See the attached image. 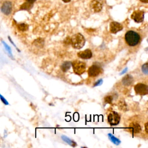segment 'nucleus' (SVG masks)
<instances>
[{"label":"nucleus","instance_id":"14","mask_svg":"<svg viewBox=\"0 0 148 148\" xmlns=\"http://www.w3.org/2000/svg\"><path fill=\"white\" fill-rule=\"evenodd\" d=\"M61 139L65 142L66 143H67L68 145H71L72 147H75L76 146V143L75 142H74L73 140H71L70 138H69L68 137H67L65 135H62L61 136Z\"/></svg>","mask_w":148,"mask_h":148},{"label":"nucleus","instance_id":"12","mask_svg":"<svg viewBox=\"0 0 148 148\" xmlns=\"http://www.w3.org/2000/svg\"><path fill=\"white\" fill-rule=\"evenodd\" d=\"M129 130L132 134H138L141 131V127L138 123L132 122L130 124Z\"/></svg>","mask_w":148,"mask_h":148},{"label":"nucleus","instance_id":"29","mask_svg":"<svg viewBox=\"0 0 148 148\" xmlns=\"http://www.w3.org/2000/svg\"><path fill=\"white\" fill-rule=\"evenodd\" d=\"M145 131H146V134H147V123H146L145 125Z\"/></svg>","mask_w":148,"mask_h":148},{"label":"nucleus","instance_id":"27","mask_svg":"<svg viewBox=\"0 0 148 148\" xmlns=\"http://www.w3.org/2000/svg\"><path fill=\"white\" fill-rule=\"evenodd\" d=\"M127 69H128V68H125V69H124V70L120 73V75H123V74L126 73V72L127 71Z\"/></svg>","mask_w":148,"mask_h":148},{"label":"nucleus","instance_id":"11","mask_svg":"<svg viewBox=\"0 0 148 148\" xmlns=\"http://www.w3.org/2000/svg\"><path fill=\"white\" fill-rule=\"evenodd\" d=\"M92 52L90 49H86L77 53V56L82 59H89L92 57Z\"/></svg>","mask_w":148,"mask_h":148},{"label":"nucleus","instance_id":"30","mask_svg":"<svg viewBox=\"0 0 148 148\" xmlns=\"http://www.w3.org/2000/svg\"><path fill=\"white\" fill-rule=\"evenodd\" d=\"M142 2H143V3H147L148 2V0H140Z\"/></svg>","mask_w":148,"mask_h":148},{"label":"nucleus","instance_id":"1","mask_svg":"<svg viewBox=\"0 0 148 148\" xmlns=\"http://www.w3.org/2000/svg\"><path fill=\"white\" fill-rule=\"evenodd\" d=\"M124 39L128 46L134 47L136 46L140 42V36L136 31L130 30L125 33Z\"/></svg>","mask_w":148,"mask_h":148},{"label":"nucleus","instance_id":"20","mask_svg":"<svg viewBox=\"0 0 148 148\" xmlns=\"http://www.w3.org/2000/svg\"><path fill=\"white\" fill-rule=\"evenodd\" d=\"M2 44L3 45L4 47L5 48L6 50L8 51V53L9 55L12 58H13V55H12V50H11V48L10 47V46H9V45H7V44H6V43L3 41V40H2Z\"/></svg>","mask_w":148,"mask_h":148},{"label":"nucleus","instance_id":"4","mask_svg":"<svg viewBox=\"0 0 148 148\" xmlns=\"http://www.w3.org/2000/svg\"><path fill=\"white\" fill-rule=\"evenodd\" d=\"M108 121L110 125H116L120 121V116L117 112L112 111L108 116Z\"/></svg>","mask_w":148,"mask_h":148},{"label":"nucleus","instance_id":"9","mask_svg":"<svg viewBox=\"0 0 148 148\" xmlns=\"http://www.w3.org/2000/svg\"><path fill=\"white\" fill-rule=\"evenodd\" d=\"M123 28V25L118 22L112 21L110 23V32L112 34H116L121 31Z\"/></svg>","mask_w":148,"mask_h":148},{"label":"nucleus","instance_id":"22","mask_svg":"<svg viewBox=\"0 0 148 148\" xmlns=\"http://www.w3.org/2000/svg\"><path fill=\"white\" fill-rule=\"evenodd\" d=\"M148 66L147 62L143 64V65L142 66V71L145 75H147L148 73V66Z\"/></svg>","mask_w":148,"mask_h":148},{"label":"nucleus","instance_id":"13","mask_svg":"<svg viewBox=\"0 0 148 148\" xmlns=\"http://www.w3.org/2000/svg\"><path fill=\"white\" fill-rule=\"evenodd\" d=\"M134 82V78L131 75H126L122 79V83L126 86L131 85Z\"/></svg>","mask_w":148,"mask_h":148},{"label":"nucleus","instance_id":"25","mask_svg":"<svg viewBox=\"0 0 148 148\" xmlns=\"http://www.w3.org/2000/svg\"><path fill=\"white\" fill-rule=\"evenodd\" d=\"M103 83V80L102 79H99L97 82H96L94 84V87H96V86H100Z\"/></svg>","mask_w":148,"mask_h":148},{"label":"nucleus","instance_id":"7","mask_svg":"<svg viewBox=\"0 0 148 148\" xmlns=\"http://www.w3.org/2000/svg\"><path fill=\"white\" fill-rule=\"evenodd\" d=\"M102 72V69L98 65H92L89 67L87 73L90 77H96Z\"/></svg>","mask_w":148,"mask_h":148},{"label":"nucleus","instance_id":"26","mask_svg":"<svg viewBox=\"0 0 148 148\" xmlns=\"http://www.w3.org/2000/svg\"><path fill=\"white\" fill-rule=\"evenodd\" d=\"M8 38H9V40H10V43H12V45H13V46H14V47H16V49H17V50H18V51H20V50H18V49H17V47H16V45H15V44H14V43H13V40H12V39H11V38H10V36H8Z\"/></svg>","mask_w":148,"mask_h":148},{"label":"nucleus","instance_id":"21","mask_svg":"<svg viewBox=\"0 0 148 148\" xmlns=\"http://www.w3.org/2000/svg\"><path fill=\"white\" fill-rule=\"evenodd\" d=\"M34 44L36 46H43L44 45V40L41 38H38L34 42Z\"/></svg>","mask_w":148,"mask_h":148},{"label":"nucleus","instance_id":"5","mask_svg":"<svg viewBox=\"0 0 148 148\" xmlns=\"http://www.w3.org/2000/svg\"><path fill=\"white\" fill-rule=\"evenodd\" d=\"M134 90L136 94L145 95L148 94V86L144 83H139L134 86Z\"/></svg>","mask_w":148,"mask_h":148},{"label":"nucleus","instance_id":"18","mask_svg":"<svg viewBox=\"0 0 148 148\" xmlns=\"http://www.w3.org/2000/svg\"><path fill=\"white\" fill-rule=\"evenodd\" d=\"M33 6V3L26 2L23 3L20 6V10H30Z\"/></svg>","mask_w":148,"mask_h":148},{"label":"nucleus","instance_id":"10","mask_svg":"<svg viewBox=\"0 0 148 148\" xmlns=\"http://www.w3.org/2000/svg\"><path fill=\"white\" fill-rule=\"evenodd\" d=\"M12 10V4L10 1H5L2 5L1 11L6 15H9Z\"/></svg>","mask_w":148,"mask_h":148},{"label":"nucleus","instance_id":"24","mask_svg":"<svg viewBox=\"0 0 148 148\" xmlns=\"http://www.w3.org/2000/svg\"><path fill=\"white\" fill-rule=\"evenodd\" d=\"M0 99L1 100V101L5 105H8L9 103L8 102V101L3 97V96H2L1 94H0Z\"/></svg>","mask_w":148,"mask_h":148},{"label":"nucleus","instance_id":"3","mask_svg":"<svg viewBox=\"0 0 148 148\" xmlns=\"http://www.w3.org/2000/svg\"><path fill=\"white\" fill-rule=\"evenodd\" d=\"M71 65L73 67L74 73L76 75H81L86 71V64L83 61L76 60L71 62Z\"/></svg>","mask_w":148,"mask_h":148},{"label":"nucleus","instance_id":"2","mask_svg":"<svg viewBox=\"0 0 148 148\" xmlns=\"http://www.w3.org/2000/svg\"><path fill=\"white\" fill-rule=\"evenodd\" d=\"M86 42L85 38L80 33L73 35L71 38V43L72 47L76 49H80L84 45Z\"/></svg>","mask_w":148,"mask_h":148},{"label":"nucleus","instance_id":"19","mask_svg":"<svg viewBox=\"0 0 148 148\" xmlns=\"http://www.w3.org/2000/svg\"><path fill=\"white\" fill-rule=\"evenodd\" d=\"M17 28L20 31H25L28 29V25L25 23H20L17 25Z\"/></svg>","mask_w":148,"mask_h":148},{"label":"nucleus","instance_id":"6","mask_svg":"<svg viewBox=\"0 0 148 148\" xmlns=\"http://www.w3.org/2000/svg\"><path fill=\"white\" fill-rule=\"evenodd\" d=\"M103 7V1L102 0H92L90 2V8L94 13L101 11Z\"/></svg>","mask_w":148,"mask_h":148},{"label":"nucleus","instance_id":"23","mask_svg":"<svg viewBox=\"0 0 148 148\" xmlns=\"http://www.w3.org/2000/svg\"><path fill=\"white\" fill-rule=\"evenodd\" d=\"M113 99V98L112 95H108L105 97L104 101L106 103H112Z\"/></svg>","mask_w":148,"mask_h":148},{"label":"nucleus","instance_id":"8","mask_svg":"<svg viewBox=\"0 0 148 148\" xmlns=\"http://www.w3.org/2000/svg\"><path fill=\"white\" fill-rule=\"evenodd\" d=\"M145 12L143 10H135L131 16V18L136 23H142L144 20Z\"/></svg>","mask_w":148,"mask_h":148},{"label":"nucleus","instance_id":"16","mask_svg":"<svg viewBox=\"0 0 148 148\" xmlns=\"http://www.w3.org/2000/svg\"><path fill=\"white\" fill-rule=\"evenodd\" d=\"M118 107L120 110L125 112L127 110V105L124 100H120L118 102Z\"/></svg>","mask_w":148,"mask_h":148},{"label":"nucleus","instance_id":"28","mask_svg":"<svg viewBox=\"0 0 148 148\" xmlns=\"http://www.w3.org/2000/svg\"><path fill=\"white\" fill-rule=\"evenodd\" d=\"M36 0H26L27 2H29V3H33L34 2H35Z\"/></svg>","mask_w":148,"mask_h":148},{"label":"nucleus","instance_id":"31","mask_svg":"<svg viewBox=\"0 0 148 148\" xmlns=\"http://www.w3.org/2000/svg\"><path fill=\"white\" fill-rule=\"evenodd\" d=\"M64 2H65V3H68V2H69L71 0H62Z\"/></svg>","mask_w":148,"mask_h":148},{"label":"nucleus","instance_id":"17","mask_svg":"<svg viewBox=\"0 0 148 148\" xmlns=\"http://www.w3.org/2000/svg\"><path fill=\"white\" fill-rule=\"evenodd\" d=\"M108 137H109V140L112 142H113L114 145H119L120 143H121V141L117 138H116V137H115L114 136H113L112 134H108Z\"/></svg>","mask_w":148,"mask_h":148},{"label":"nucleus","instance_id":"15","mask_svg":"<svg viewBox=\"0 0 148 148\" xmlns=\"http://www.w3.org/2000/svg\"><path fill=\"white\" fill-rule=\"evenodd\" d=\"M71 66V62L69 61H65L61 65V69L63 72H66L70 69Z\"/></svg>","mask_w":148,"mask_h":148}]
</instances>
